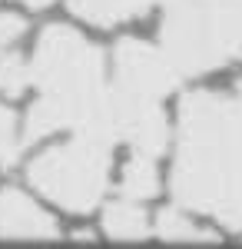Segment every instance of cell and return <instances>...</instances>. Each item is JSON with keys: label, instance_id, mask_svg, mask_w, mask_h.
Returning a JSON list of instances; mask_svg holds the SVG:
<instances>
[{"label": "cell", "instance_id": "16", "mask_svg": "<svg viewBox=\"0 0 242 249\" xmlns=\"http://www.w3.org/2000/svg\"><path fill=\"white\" fill-rule=\"evenodd\" d=\"M236 90H239V93H242V80H239V83H236Z\"/></svg>", "mask_w": 242, "mask_h": 249}, {"label": "cell", "instance_id": "4", "mask_svg": "<svg viewBox=\"0 0 242 249\" xmlns=\"http://www.w3.org/2000/svg\"><path fill=\"white\" fill-rule=\"evenodd\" d=\"M110 153L113 146L93 136L76 133L73 140L40 153L27 166L30 186L67 213H90L100 206L110 186Z\"/></svg>", "mask_w": 242, "mask_h": 249}, {"label": "cell", "instance_id": "15", "mask_svg": "<svg viewBox=\"0 0 242 249\" xmlns=\"http://www.w3.org/2000/svg\"><path fill=\"white\" fill-rule=\"evenodd\" d=\"M27 7H34V10H40V7H47V3H53V0H23Z\"/></svg>", "mask_w": 242, "mask_h": 249}, {"label": "cell", "instance_id": "3", "mask_svg": "<svg viewBox=\"0 0 242 249\" xmlns=\"http://www.w3.org/2000/svg\"><path fill=\"white\" fill-rule=\"evenodd\" d=\"M159 50L179 77L242 60V0H163Z\"/></svg>", "mask_w": 242, "mask_h": 249}, {"label": "cell", "instance_id": "13", "mask_svg": "<svg viewBox=\"0 0 242 249\" xmlns=\"http://www.w3.org/2000/svg\"><path fill=\"white\" fill-rule=\"evenodd\" d=\"M20 156V136L17 120L7 107H0V166H14Z\"/></svg>", "mask_w": 242, "mask_h": 249}, {"label": "cell", "instance_id": "6", "mask_svg": "<svg viewBox=\"0 0 242 249\" xmlns=\"http://www.w3.org/2000/svg\"><path fill=\"white\" fill-rule=\"evenodd\" d=\"M113 70H116V87L139 96H149V100H163L183 80L159 47H153L146 40H133V37L116 43Z\"/></svg>", "mask_w": 242, "mask_h": 249}, {"label": "cell", "instance_id": "10", "mask_svg": "<svg viewBox=\"0 0 242 249\" xmlns=\"http://www.w3.org/2000/svg\"><path fill=\"white\" fill-rule=\"evenodd\" d=\"M159 190H163V183H159V170H156L153 156L133 153L130 160H126V166H123V176H120V193H123L126 199L143 203V199L159 196Z\"/></svg>", "mask_w": 242, "mask_h": 249}, {"label": "cell", "instance_id": "12", "mask_svg": "<svg viewBox=\"0 0 242 249\" xmlns=\"http://www.w3.org/2000/svg\"><path fill=\"white\" fill-rule=\"evenodd\" d=\"M30 87V63L17 53L0 57V93L3 96H20Z\"/></svg>", "mask_w": 242, "mask_h": 249}, {"label": "cell", "instance_id": "14", "mask_svg": "<svg viewBox=\"0 0 242 249\" xmlns=\"http://www.w3.org/2000/svg\"><path fill=\"white\" fill-rule=\"evenodd\" d=\"M23 27H27L23 17H17V14H0V53L23 34Z\"/></svg>", "mask_w": 242, "mask_h": 249}, {"label": "cell", "instance_id": "8", "mask_svg": "<svg viewBox=\"0 0 242 249\" xmlns=\"http://www.w3.org/2000/svg\"><path fill=\"white\" fill-rule=\"evenodd\" d=\"M70 14L93 27H120L126 20H136V17H146L153 0H67Z\"/></svg>", "mask_w": 242, "mask_h": 249}, {"label": "cell", "instance_id": "9", "mask_svg": "<svg viewBox=\"0 0 242 249\" xmlns=\"http://www.w3.org/2000/svg\"><path fill=\"white\" fill-rule=\"evenodd\" d=\"M103 230L110 239H120V243H139L149 236V219L146 210L136 203V199H116L103 210Z\"/></svg>", "mask_w": 242, "mask_h": 249}, {"label": "cell", "instance_id": "2", "mask_svg": "<svg viewBox=\"0 0 242 249\" xmlns=\"http://www.w3.org/2000/svg\"><path fill=\"white\" fill-rule=\"evenodd\" d=\"M30 83L40 90V96L27 113L20 150L56 130L76 133L80 126H86L106 93L103 50L73 27L50 23L40 34L30 60Z\"/></svg>", "mask_w": 242, "mask_h": 249}, {"label": "cell", "instance_id": "1", "mask_svg": "<svg viewBox=\"0 0 242 249\" xmlns=\"http://www.w3.org/2000/svg\"><path fill=\"white\" fill-rule=\"evenodd\" d=\"M173 199L242 232V93L192 90L179 100Z\"/></svg>", "mask_w": 242, "mask_h": 249}, {"label": "cell", "instance_id": "11", "mask_svg": "<svg viewBox=\"0 0 242 249\" xmlns=\"http://www.w3.org/2000/svg\"><path fill=\"white\" fill-rule=\"evenodd\" d=\"M156 236L163 243H219V236L212 230L196 226L192 219H186L179 210H163L156 219Z\"/></svg>", "mask_w": 242, "mask_h": 249}, {"label": "cell", "instance_id": "7", "mask_svg": "<svg viewBox=\"0 0 242 249\" xmlns=\"http://www.w3.org/2000/svg\"><path fill=\"white\" fill-rule=\"evenodd\" d=\"M0 239H60V226L20 190L0 193Z\"/></svg>", "mask_w": 242, "mask_h": 249}, {"label": "cell", "instance_id": "5", "mask_svg": "<svg viewBox=\"0 0 242 249\" xmlns=\"http://www.w3.org/2000/svg\"><path fill=\"white\" fill-rule=\"evenodd\" d=\"M76 133L93 136V140L106 143L113 150L120 143H126L133 153L159 156L169 143V120L159 110V100L130 93V90L113 83V87H106L96 113Z\"/></svg>", "mask_w": 242, "mask_h": 249}]
</instances>
